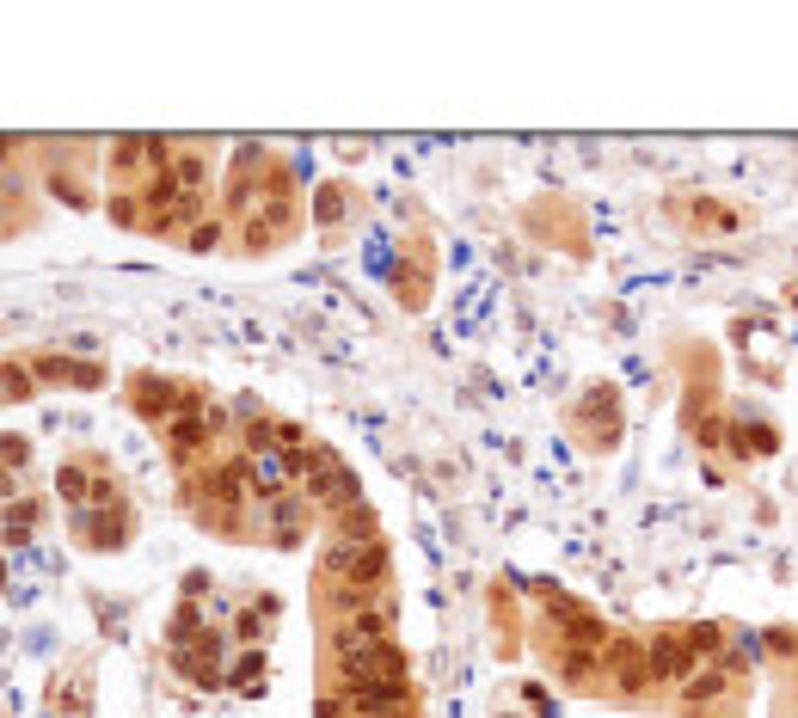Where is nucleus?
Returning a JSON list of instances; mask_svg holds the SVG:
<instances>
[{
    "instance_id": "1",
    "label": "nucleus",
    "mask_w": 798,
    "mask_h": 718,
    "mask_svg": "<svg viewBox=\"0 0 798 718\" xmlns=\"http://www.w3.org/2000/svg\"><path fill=\"white\" fill-rule=\"evenodd\" d=\"M129 393H136L141 418H185V412H197V393L185 381H166V375H136Z\"/></svg>"
},
{
    "instance_id": "2",
    "label": "nucleus",
    "mask_w": 798,
    "mask_h": 718,
    "mask_svg": "<svg viewBox=\"0 0 798 718\" xmlns=\"http://www.w3.org/2000/svg\"><path fill=\"white\" fill-rule=\"evenodd\" d=\"M412 700V682H345V706L357 718H393L406 713Z\"/></svg>"
},
{
    "instance_id": "3",
    "label": "nucleus",
    "mask_w": 798,
    "mask_h": 718,
    "mask_svg": "<svg viewBox=\"0 0 798 718\" xmlns=\"http://www.w3.org/2000/svg\"><path fill=\"white\" fill-rule=\"evenodd\" d=\"M308 503H326V510H357V479H350L332 454H313V485H308Z\"/></svg>"
},
{
    "instance_id": "4",
    "label": "nucleus",
    "mask_w": 798,
    "mask_h": 718,
    "mask_svg": "<svg viewBox=\"0 0 798 718\" xmlns=\"http://www.w3.org/2000/svg\"><path fill=\"white\" fill-rule=\"evenodd\" d=\"M602 670H609L626 694H645V687H651V651H645L639 639H609V651H602Z\"/></svg>"
},
{
    "instance_id": "5",
    "label": "nucleus",
    "mask_w": 798,
    "mask_h": 718,
    "mask_svg": "<svg viewBox=\"0 0 798 718\" xmlns=\"http://www.w3.org/2000/svg\"><path fill=\"white\" fill-rule=\"evenodd\" d=\"M645 651H651V682H689V675H694V651L682 645V633H675V626L651 633V639H645Z\"/></svg>"
},
{
    "instance_id": "6",
    "label": "nucleus",
    "mask_w": 798,
    "mask_h": 718,
    "mask_svg": "<svg viewBox=\"0 0 798 718\" xmlns=\"http://www.w3.org/2000/svg\"><path fill=\"white\" fill-rule=\"evenodd\" d=\"M216 412H185V418H173V437H166V449H173L178 467H190L197 454L209 449V437H216Z\"/></svg>"
},
{
    "instance_id": "7",
    "label": "nucleus",
    "mask_w": 798,
    "mask_h": 718,
    "mask_svg": "<svg viewBox=\"0 0 798 718\" xmlns=\"http://www.w3.org/2000/svg\"><path fill=\"white\" fill-rule=\"evenodd\" d=\"M32 375L37 381H80V387H99V381H105L93 362H68V357H37Z\"/></svg>"
},
{
    "instance_id": "8",
    "label": "nucleus",
    "mask_w": 798,
    "mask_h": 718,
    "mask_svg": "<svg viewBox=\"0 0 798 718\" xmlns=\"http://www.w3.org/2000/svg\"><path fill=\"white\" fill-rule=\"evenodd\" d=\"M74 529L86 547H124V522L117 516H99V510H80L74 516Z\"/></svg>"
},
{
    "instance_id": "9",
    "label": "nucleus",
    "mask_w": 798,
    "mask_h": 718,
    "mask_svg": "<svg viewBox=\"0 0 798 718\" xmlns=\"http://www.w3.org/2000/svg\"><path fill=\"white\" fill-rule=\"evenodd\" d=\"M731 694V675L725 670H694L689 682H682V700L689 706H713V700H725Z\"/></svg>"
},
{
    "instance_id": "10",
    "label": "nucleus",
    "mask_w": 798,
    "mask_h": 718,
    "mask_svg": "<svg viewBox=\"0 0 798 718\" xmlns=\"http://www.w3.org/2000/svg\"><path fill=\"white\" fill-rule=\"evenodd\" d=\"M559 670H565V682H571V687H590V682L609 675V670H602V651H565Z\"/></svg>"
},
{
    "instance_id": "11",
    "label": "nucleus",
    "mask_w": 798,
    "mask_h": 718,
    "mask_svg": "<svg viewBox=\"0 0 798 718\" xmlns=\"http://www.w3.org/2000/svg\"><path fill=\"white\" fill-rule=\"evenodd\" d=\"M682 645L694 651V663H701V657H719V651H725V626H713V621L682 626Z\"/></svg>"
},
{
    "instance_id": "12",
    "label": "nucleus",
    "mask_w": 798,
    "mask_h": 718,
    "mask_svg": "<svg viewBox=\"0 0 798 718\" xmlns=\"http://www.w3.org/2000/svg\"><path fill=\"white\" fill-rule=\"evenodd\" d=\"M56 485H62V498H68V503H80V510H86L93 485H86V467H80V461H68V467L56 473Z\"/></svg>"
},
{
    "instance_id": "13",
    "label": "nucleus",
    "mask_w": 798,
    "mask_h": 718,
    "mask_svg": "<svg viewBox=\"0 0 798 718\" xmlns=\"http://www.w3.org/2000/svg\"><path fill=\"white\" fill-rule=\"evenodd\" d=\"M234 687H240V694H258V687H265V657H240V663H234Z\"/></svg>"
},
{
    "instance_id": "14",
    "label": "nucleus",
    "mask_w": 798,
    "mask_h": 718,
    "mask_svg": "<svg viewBox=\"0 0 798 718\" xmlns=\"http://www.w3.org/2000/svg\"><path fill=\"white\" fill-rule=\"evenodd\" d=\"M301 516H308V498H277V503H270V522H277V529H282V534L296 529Z\"/></svg>"
},
{
    "instance_id": "15",
    "label": "nucleus",
    "mask_w": 798,
    "mask_h": 718,
    "mask_svg": "<svg viewBox=\"0 0 798 718\" xmlns=\"http://www.w3.org/2000/svg\"><path fill=\"white\" fill-rule=\"evenodd\" d=\"M216 240H221V221H197V228L185 234V246H190V252H209Z\"/></svg>"
},
{
    "instance_id": "16",
    "label": "nucleus",
    "mask_w": 798,
    "mask_h": 718,
    "mask_svg": "<svg viewBox=\"0 0 798 718\" xmlns=\"http://www.w3.org/2000/svg\"><path fill=\"white\" fill-rule=\"evenodd\" d=\"M338 209H345V197H338V185H326V197H320V221H338Z\"/></svg>"
},
{
    "instance_id": "17",
    "label": "nucleus",
    "mask_w": 798,
    "mask_h": 718,
    "mask_svg": "<svg viewBox=\"0 0 798 718\" xmlns=\"http://www.w3.org/2000/svg\"><path fill=\"white\" fill-rule=\"evenodd\" d=\"M32 522H37V510H32V503H19V510H13V516H7V534H13V529H19V534H25V529H32Z\"/></svg>"
},
{
    "instance_id": "18",
    "label": "nucleus",
    "mask_w": 798,
    "mask_h": 718,
    "mask_svg": "<svg viewBox=\"0 0 798 718\" xmlns=\"http://www.w3.org/2000/svg\"><path fill=\"white\" fill-rule=\"evenodd\" d=\"M7 154H13V141H0V160H7Z\"/></svg>"
}]
</instances>
